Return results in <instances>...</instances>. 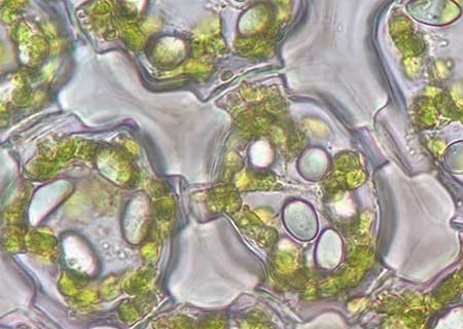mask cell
I'll use <instances>...</instances> for the list:
<instances>
[{"label":"cell","mask_w":463,"mask_h":329,"mask_svg":"<svg viewBox=\"0 0 463 329\" xmlns=\"http://www.w3.org/2000/svg\"><path fill=\"white\" fill-rule=\"evenodd\" d=\"M391 34L402 51L407 55H415L421 52L422 41L414 37L411 22L406 18L399 17L392 21L390 25Z\"/></svg>","instance_id":"6da1fadb"},{"label":"cell","mask_w":463,"mask_h":329,"mask_svg":"<svg viewBox=\"0 0 463 329\" xmlns=\"http://www.w3.org/2000/svg\"><path fill=\"white\" fill-rule=\"evenodd\" d=\"M269 21V12L264 6L251 8L240 22V30L248 34L259 33L264 29Z\"/></svg>","instance_id":"7a4b0ae2"},{"label":"cell","mask_w":463,"mask_h":329,"mask_svg":"<svg viewBox=\"0 0 463 329\" xmlns=\"http://www.w3.org/2000/svg\"><path fill=\"white\" fill-rule=\"evenodd\" d=\"M124 36L129 45L133 48H140L143 46L145 42V37H143L142 33L138 30L137 27L132 24H124L122 27Z\"/></svg>","instance_id":"3957f363"},{"label":"cell","mask_w":463,"mask_h":329,"mask_svg":"<svg viewBox=\"0 0 463 329\" xmlns=\"http://www.w3.org/2000/svg\"><path fill=\"white\" fill-rule=\"evenodd\" d=\"M237 48L241 52L249 54H258L261 52H266L267 46L264 43L253 40V39H241L237 42Z\"/></svg>","instance_id":"277c9868"},{"label":"cell","mask_w":463,"mask_h":329,"mask_svg":"<svg viewBox=\"0 0 463 329\" xmlns=\"http://www.w3.org/2000/svg\"><path fill=\"white\" fill-rule=\"evenodd\" d=\"M110 10V4L107 1H99L93 7V13L99 17L107 15Z\"/></svg>","instance_id":"5b68a950"},{"label":"cell","mask_w":463,"mask_h":329,"mask_svg":"<svg viewBox=\"0 0 463 329\" xmlns=\"http://www.w3.org/2000/svg\"><path fill=\"white\" fill-rule=\"evenodd\" d=\"M124 1L131 7V9H133L134 12L140 10L143 5V0H124Z\"/></svg>","instance_id":"8992f818"},{"label":"cell","mask_w":463,"mask_h":329,"mask_svg":"<svg viewBox=\"0 0 463 329\" xmlns=\"http://www.w3.org/2000/svg\"><path fill=\"white\" fill-rule=\"evenodd\" d=\"M3 1L5 3H7V7H5V8L15 9V7H18L21 4H23L25 0H3Z\"/></svg>","instance_id":"52a82bcc"},{"label":"cell","mask_w":463,"mask_h":329,"mask_svg":"<svg viewBox=\"0 0 463 329\" xmlns=\"http://www.w3.org/2000/svg\"><path fill=\"white\" fill-rule=\"evenodd\" d=\"M309 126H310L315 132H318V133H323V130H324V126L321 125V124H318V123H314V122H310V124H309Z\"/></svg>","instance_id":"ba28073f"},{"label":"cell","mask_w":463,"mask_h":329,"mask_svg":"<svg viewBox=\"0 0 463 329\" xmlns=\"http://www.w3.org/2000/svg\"><path fill=\"white\" fill-rule=\"evenodd\" d=\"M145 28L146 31H153L159 28V23H153V21H148L145 24Z\"/></svg>","instance_id":"9c48e42d"}]
</instances>
